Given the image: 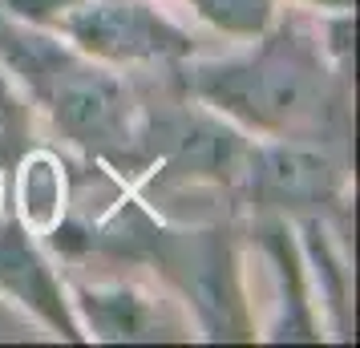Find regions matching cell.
Masks as SVG:
<instances>
[{"instance_id":"1","label":"cell","mask_w":360,"mask_h":348,"mask_svg":"<svg viewBox=\"0 0 360 348\" xmlns=\"http://www.w3.org/2000/svg\"><path fill=\"white\" fill-rule=\"evenodd\" d=\"M61 267L114 264L158 280L179 299L195 340H255V312L243 283V223H174L130 183L98 162L73 158V202L45 239Z\"/></svg>"},{"instance_id":"6","label":"cell","mask_w":360,"mask_h":348,"mask_svg":"<svg viewBox=\"0 0 360 348\" xmlns=\"http://www.w3.org/2000/svg\"><path fill=\"white\" fill-rule=\"evenodd\" d=\"M65 271V267H61ZM65 292L82 336L94 344H154V340H195V328L179 299L126 276H77L65 271Z\"/></svg>"},{"instance_id":"4","label":"cell","mask_w":360,"mask_h":348,"mask_svg":"<svg viewBox=\"0 0 360 348\" xmlns=\"http://www.w3.org/2000/svg\"><path fill=\"white\" fill-rule=\"evenodd\" d=\"M231 215H276L288 223L324 219L348 231L352 215V146L304 138H251Z\"/></svg>"},{"instance_id":"5","label":"cell","mask_w":360,"mask_h":348,"mask_svg":"<svg viewBox=\"0 0 360 348\" xmlns=\"http://www.w3.org/2000/svg\"><path fill=\"white\" fill-rule=\"evenodd\" d=\"M41 25L122 73H162L202 53V37L162 0H73Z\"/></svg>"},{"instance_id":"12","label":"cell","mask_w":360,"mask_h":348,"mask_svg":"<svg viewBox=\"0 0 360 348\" xmlns=\"http://www.w3.org/2000/svg\"><path fill=\"white\" fill-rule=\"evenodd\" d=\"M73 0H0V8H8L13 17H25V20H49L53 13H61V8H69Z\"/></svg>"},{"instance_id":"8","label":"cell","mask_w":360,"mask_h":348,"mask_svg":"<svg viewBox=\"0 0 360 348\" xmlns=\"http://www.w3.org/2000/svg\"><path fill=\"white\" fill-rule=\"evenodd\" d=\"M239 223H243V239L255 247V255H263L279 288V312L259 336L263 340H324V312L316 299L320 292L311 280L304 243L295 235V223L276 215H255Z\"/></svg>"},{"instance_id":"14","label":"cell","mask_w":360,"mask_h":348,"mask_svg":"<svg viewBox=\"0 0 360 348\" xmlns=\"http://www.w3.org/2000/svg\"><path fill=\"white\" fill-rule=\"evenodd\" d=\"M8 211V170L0 166V215Z\"/></svg>"},{"instance_id":"2","label":"cell","mask_w":360,"mask_h":348,"mask_svg":"<svg viewBox=\"0 0 360 348\" xmlns=\"http://www.w3.org/2000/svg\"><path fill=\"white\" fill-rule=\"evenodd\" d=\"M179 94L251 138L352 146V8H279L243 53L166 69Z\"/></svg>"},{"instance_id":"10","label":"cell","mask_w":360,"mask_h":348,"mask_svg":"<svg viewBox=\"0 0 360 348\" xmlns=\"http://www.w3.org/2000/svg\"><path fill=\"white\" fill-rule=\"evenodd\" d=\"M179 4H186L202 25L214 29L219 37L247 45V41H255V37L276 20L283 0H179Z\"/></svg>"},{"instance_id":"7","label":"cell","mask_w":360,"mask_h":348,"mask_svg":"<svg viewBox=\"0 0 360 348\" xmlns=\"http://www.w3.org/2000/svg\"><path fill=\"white\" fill-rule=\"evenodd\" d=\"M0 299L53 340L82 344V324L65 292V271L13 211L0 215Z\"/></svg>"},{"instance_id":"11","label":"cell","mask_w":360,"mask_h":348,"mask_svg":"<svg viewBox=\"0 0 360 348\" xmlns=\"http://www.w3.org/2000/svg\"><path fill=\"white\" fill-rule=\"evenodd\" d=\"M33 122H37L33 105H29L25 94L13 85V77L0 69V166H4V170H13V162L37 142Z\"/></svg>"},{"instance_id":"9","label":"cell","mask_w":360,"mask_h":348,"mask_svg":"<svg viewBox=\"0 0 360 348\" xmlns=\"http://www.w3.org/2000/svg\"><path fill=\"white\" fill-rule=\"evenodd\" d=\"M69 202H73V154L33 142L8 170V211L37 239H45L65 219Z\"/></svg>"},{"instance_id":"13","label":"cell","mask_w":360,"mask_h":348,"mask_svg":"<svg viewBox=\"0 0 360 348\" xmlns=\"http://www.w3.org/2000/svg\"><path fill=\"white\" fill-rule=\"evenodd\" d=\"M288 4H300V8H311V13H344V8H352V0H288Z\"/></svg>"},{"instance_id":"3","label":"cell","mask_w":360,"mask_h":348,"mask_svg":"<svg viewBox=\"0 0 360 348\" xmlns=\"http://www.w3.org/2000/svg\"><path fill=\"white\" fill-rule=\"evenodd\" d=\"M0 69L73 158L98 162L114 179L130 183L146 114L138 73L101 65L49 25L13 17L8 8H0Z\"/></svg>"}]
</instances>
